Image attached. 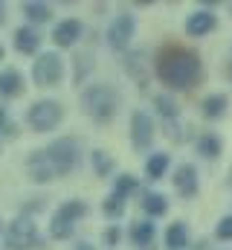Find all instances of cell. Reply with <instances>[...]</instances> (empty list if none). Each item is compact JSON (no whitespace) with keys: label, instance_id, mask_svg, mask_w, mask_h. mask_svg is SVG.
<instances>
[{"label":"cell","instance_id":"6da1fadb","mask_svg":"<svg viewBox=\"0 0 232 250\" xmlns=\"http://www.w3.org/2000/svg\"><path fill=\"white\" fill-rule=\"evenodd\" d=\"M154 73L169 90H189L197 82H203V62L194 50L169 44L157 53L154 59Z\"/></svg>","mask_w":232,"mask_h":250},{"label":"cell","instance_id":"7a4b0ae2","mask_svg":"<svg viewBox=\"0 0 232 250\" xmlns=\"http://www.w3.org/2000/svg\"><path fill=\"white\" fill-rule=\"evenodd\" d=\"M81 108L96 123H111L119 108V93L111 84H87L81 93Z\"/></svg>","mask_w":232,"mask_h":250},{"label":"cell","instance_id":"3957f363","mask_svg":"<svg viewBox=\"0 0 232 250\" xmlns=\"http://www.w3.org/2000/svg\"><path fill=\"white\" fill-rule=\"evenodd\" d=\"M44 154H47V160H50V166H53V175H56V178H67V175L78 166V160H81L78 140H73V137L53 140V143L44 148Z\"/></svg>","mask_w":232,"mask_h":250},{"label":"cell","instance_id":"277c9868","mask_svg":"<svg viewBox=\"0 0 232 250\" xmlns=\"http://www.w3.org/2000/svg\"><path fill=\"white\" fill-rule=\"evenodd\" d=\"M61 120H64V108H61V102H56V99H41V102H35V105L29 108V114H26V123L32 125L38 134L53 131Z\"/></svg>","mask_w":232,"mask_h":250},{"label":"cell","instance_id":"5b68a950","mask_svg":"<svg viewBox=\"0 0 232 250\" xmlns=\"http://www.w3.org/2000/svg\"><path fill=\"white\" fill-rule=\"evenodd\" d=\"M41 245L38 227L32 224V218H15L6 230V248L9 250H32Z\"/></svg>","mask_w":232,"mask_h":250},{"label":"cell","instance_id":"8992f818","mask_svg":"<svg viewBox=\"0 0 232 250\" xmlns=\"http://www.w3.org/2000/svg\"><path fill=\"white\" fill-rule=\"evenodd\" d=\"M64 76V62L58 53H41L32 64V79L38 87H56Z\"/></svg>","mask_w":232,"mask_h":250},{"label":"cell","instance_id":"52a82bcc","mask_svg":"<svg viewBox=\"0 0 232 250\" xmlns=\"http://www.w3.org/2000/svg\"><path fill=\"white\" fill-rule=\"evenodd\" d=\"M134 32H136V21H134V15L119 12L114 21H111L108 35H105V38H108V47H111V50H125V47L131 44Z\"/></svg>","mask_w":232,"mask_h":250},{"label":"cell","instance_id":"ba28073f","mask_svg":"<svg viewBox=\"0 0 232 250\" xmlns=\"http://www.w3.org/2000/svg\"><path fill=\"white\" fill-rule=\"evenodd\" d=\"M151 140H154V120L145 111H134L131 114V143H134V148L145 151L151 146Z\"/></svg>","mask_w":232,"mask_h":250},{"label":"cell","instance_id":"9c48e42d","mask_svg":"<svg viewBox=\"0 0 232 250\" xmlns=\"http://www.w3.org/2000/svg\"><path fill=\"white\" fill-rule=\"evenodd\" d=\"M81 35H84V23H81V21H76V18L61 21L56 29H53V41H56V47H61V50L73 47Z\"/></svg>","mask_w":232,"mask_h":250},{"label":"cell","instance_id":"30bf717a","mask_svg":"<svg viewBox=\"0 0 232 250\" xmlns=\"http://www.w3.org/2000/svg\"><path fill=\"white\" fill-rule=\"evenodd\" d=\"M215 26H218L215 15H212L209 9H200V12L189 15V21H186V35H189V38H203V35H209Z\"/></svg>","mask_w":232,"mask_h":250},{"label":"cell","instance_id":"8fae6325","mask_svg":"<svg viewBox=\"0 0 232 250\" xmlns=\"http://www.w3.org/2000/svg\"><path fill=\"white\" fill-rule=\"evenodd\" d=\"M174 189L183 198H194L197 195V169L192 163L177 166V172H174Z\"/></svg>","mask_w":232,"mask_h":250},{"label":"cell","instance_id":"7c38bea8","mask_svg":"<svg viewBox=\"0 0 232 250\" xmlns=\"http://www.w3.org/2000/svg\"><path fill=\"white\" fill-rule=\"evenodd\" d=\"M26 172H29V178H32L35 184H47V181L56 178V175H53V166H50V160H47L44 151H32V154L26 157Z\"/></svg>","mask_w":232,"mask_h":250},{"label":"cell","instance_id":"4fadbf2b","mask_svg":"<svg viewBox=\"0 0 232 250\" xmlns=\"http://www.w3.org/2000/svg\"><path fill=\"white\" fill-rule=\"evenodd\" d=\"M151 67H154V64L145 62V53H142V50H139V53H131V56L125 59V70H128V76H134L139 87H145V84H148Z\"/></svg>","mask_w":232,"mask_h":250},{"label":"cell","instance_id":"5bb4252c","mask_svg":"<svg viewBox=\"0 0 232 250\" xmlns=\"http://www.w3.org/2000/svg\"><path fill=\"white\" fill-rule=\"evenodd\" d=\"M38 47H41V35H38L32 26H20V29H15V50H18V53L32 56V53H38Z\"/></svg>","mask_w":232,"mask_h":250},{"label":"cell","instance_id":"9a60e30c","mask_svg":"<svg viewBox=\"0 0 232 250\" xmlns=\"http://www.w3.org/2000/svg\"><path fill=\"white\" fill-rule=\"evenodd\" d=\"M23 76H20V70H3L0 73V96H6V99H15V96H20L23 93Z\"/></svg>","mask_w":232,"mask_h":250},{"label":"cell","instance_id":"2e32d148","mask_svg":"<svg viewBox=\"0 0 232 250\" xmlns=\"http://www.w3.org/2000/svg\"><path fill=\"white\" fill-rule=\"evenodd\" d=\"M227 108H230V99H227L224 93H212V96H206V99L200 102V114H203L206 120H221V117L227 114Z\"/></svg>","mask_w":232,"mask_h":250},{"label":"cell","instance_id":"e0dca14e","mask_svg":"<svg viewBox=\"0 0 232 250\" xmlns=\"http://www.w3.org/2000/svg\"><path fill=\"white\" fill-rule=\"evenodd\" d=\"M154 233H157L154 221H136V224H131V242H134L136 248L154 245Z\"/></svg>","mask_w":232,"mask_h":250},{"label":"cell","instance_id":"ac0fdd59","mask_svg":"<svg viewBox=\"0 0 232 250\" xmlns=\"http://www.w3.org/2000/svg\"><path fill=\"white\" fill-rule=\"evenodd\" d=\"M186 245H189V227H186V221H174L172 227L166 230V248L183 250Z\"/></svg>","mask_w":232,"mask_h":250},{"label":"cell","instance_id":"d6986e66","mask_svg":"<svg viewBox=\"0 0 232 250\" xmlns=\"http://www.w3.org/2000/svg\"><path fill=\"white\" fill-rule=\"evenodd\" d=\"M58 218H64V221H70V224H76L78 218H84L87 215V204L84 201H78V198H73V201H67V204H61L56 209Z\"/></svg>","mask_w":232,"mask_h":250},{"label":"cell","instance_id":"ffe728a7","mask_svg":"<svg viewBox=\"0 0 232 250\" xmlns=\"http://www.w3.org/2000/svg\"><path fill=\"white\" fill-rule=\"evenodd\" d=\"M197 154L200 157H206V160H215L218 154H221V137L218 134H200L197 137Z\"/></svg>","mask_w":232,"mask_h":250},{"label":"cell","instance_id":"44dd1931","mask_svg":"<svg viewBox=\"0 0 232 250\" xmlns=\"http://www.w3.org/2000/svg\"><path fill=\"white\" fill-rule=\"evenodd\" d=\"M166 169H169V154H163V151H154V154L145 160V175H148V181H160V178L166 175Z\"/></svg>","mask_w":232,"mask_h":250},{"label":"cell","instance_id":"7402d4cb","mask_svg":"<svg viewBox=\"0 0 232 250\" xmlns=\"http://www.w3.org/2000/svg\"><path fill=\"white\" fill-rule=\"evenodd\" d=\"M142 209H145L151 218H160V215H166V212H169V198H166L163 192H151V195H145Z\"/></svg>","mask_w":232,"mask_h":250},{"label":"cell","instance_id":"603a6c76","mask_svg":"<svg viewBox=\"0 0 232 250\" xmlns=\"http://www.w3.org/2000/svg\"><path fill=\"white\" fill-rule=\"evenodd\" d=\"M90 160H93V169H96L99 178H108V175L116 169V160L108 154V151H102V148H96V151L90 154Z\"/></svg>","mask_w":232,"mask_h":250},{"label":"cell","instance_id":"cb8c5ba5","mask_svg":"<svg viewBox=\"0 0 232 250\" xmlns=\"http://www.w3.org/2000/svg\"><path fill=\"white\" fill-rule=\"evenodd\" d=\"M73 62H76L73 82H76V84H81V82H84V76L93 70V53H90V50H81V53H76V59H73Z\"/></svg>","mask_w":232,"mask_h":250},{"label":"cell","instance_id":"d4e9b609","mask_svg":"<svg viewBox=\"0 0 232 250\" xmlns=\"http://www.w3.org/2000/svg\"><path fill=\"white\" fill-rule=\"evenodd\" d=\"M23 15H26L32 23H47V21L53 18V12H50L47 3H23Z\"/></svg>","mask_w":232,"mask_h":250},{"label":"cell","instance_id":"484cf974","mask_svg":"<svg viewBox=\"0 0 232 250\" xmlns=\"http://www.w3.org/2000/svg\"><path fill=\"white\" fill-rule=\"evenodd\" d=\"M102 212L108 215V218H122V212H125V198H119V195H108L105 201H102Z\"/></svg>","mask_w":232,"mask_h":250},{"label":"cell","instance_id":"4316f807","mask_svg":"<svg viewBox=\"0 0 232 250\" xmlns=\"http://www.w3.org/2000/svg\"><path fill=\"white\" fill-rule=\"evenodd\" d=\"M73 230H76V224H70V221H64V218L53 215V224H50V236H53V239L64 242V239H70V236H73Z\"/></svg>","mask_w":232,"mask_h":250},{"label":"cell","instance_id":"83f0119b","mask_svg":"<svg viewBox=\"0 0 232 250\" xmlns=\"http://www.w3.org/2000/svg\"><path fill=\"white\" fill-rule=\"evenodd\" d=\"M134 189H136V178H134V175H119V178H116L114 195H119V198H128Z\"/></svg>","mask_w":232,"mask_h":250},{"label":"cell","instance_id":"f1b7e54d","mask_svg":"<svg viewBox=\"0 0 232 250\" xmlns=\"http://www.w3.org/2000/svg\"><path fill=\"white\" fill-rule=\"evenodd\" d=\"M154 108H157L166 120H174V117H177V105H174L169 96H154Z\"/></svg>","mask_w":232,"mask_h":250},{"label":"cell","instance_id":"f546056e","mask_svg":"<svg viewBox=\"0 0 232 250\" xmlns=\"http://www.w3.org/2000/svg\"><path fill=\"white\" fill-rule=\"evenodd\" d=\"M166 137H169V140H177V143L186 140V131H183V125H180L177 117H174V120H166Z\"/></svg>","mask_w":232,"mask_h":250},{"label":"cell","instance_id":"4dcf8cb0","mask_svg":"<svg viewBox=\"0 0 232 250\" xmlns=\"http://www.w3.org/2000/svg\"><path fill=\"white\" fill-rule=\"evenodd\" d=\"M215 236H218L221 242H230V239H232V215H224V218L218 221V227H215Z\"/></svg>","mask_w":232,"mask_h":250},{"label":"cell","instance_id":"1f68e13d","mask_svg":"<svg viewBox=\"0 0 232 250\" xmlns=\"http://www.w3.org/2000/svg\"><path fill=\"white\" fill-rule=\"evenodd\" d=\"M116 242H119V230H116V227H108V230H105V245H108V248H116Z\"/></svg>","mask_w":232,"mask_h":250},{"label":"cell","instance_id":"d6a6232c","mask_svg":"<svg viewBox=\"0 0 232 250\" xmlns=\"http://www.w3.org/2000/svg\"><path fill=\"white\" fill-rule=\"evenodd\" d=\"M3 134H9V137H18V125L6 123V125H3Z\"/></svg>","mask_w":232,"mask_h":250},{"label":"cell","instance_id":"836d02e7","mask_svg":"<svg viewBox=\"0 0 232 250\" xmlns=\"http://www.w3.org/2000/svg\"><path fill=\"white\" fill-rule=\"evenodd\" d=\"M9 123V120H6V108H0V131H3V125Z\"/></svg>","mask_w":232,"mask_h":250},{"label":"cell","instance_id":"e575fe53","mask_svg":"<svg viewBox=\"0 0 232 250\" xmlns=\"http://www.w3.org/2000/svg\"><path fill=\"white\" fill-rule=\"evenodd\" d=\"M76 250H96V248H93V245H87V242H81V245H78Z\"/></svg>","mask_w":232,"mask_h":250},{"label":"cell","instance_id":"d590c367","mask_svg":"<svg viewBox=\"0 0 232 250\" xmlns=\"http://www.w3.org/2000/svg\"><path fill=\"white\" fill-rule=\"evenodd\" d=\"M3 21H6V15H3V3H0V23H3Z\"/></svg>","mask_w":232,"mask_h":250},{"label":"cell","instance_id":"8d00e7d4","mask_svg":"<svg viewBox=\"0 0 232 250\" xmlns=\"http://www.w3.org/2000/svg\"><path fill=\"white\" fill-rule=\"evenodd\" d=\"M0 62H3V44H0Z\"/></svg>","mask_w":232,"mask_h":250},{"label":"cell","instance_id":"74e56055","mask_svg":"<svg viewBox=\"0 0 232 250\" xmlns=\"http://www.w3.org/2000/svg\"><path fill=\"white\" fill-rule=\"evenodd\" d=\"M230 187H232V169H230Z\"/></svg>","mask_w":232,"mask_h":250}]
</instances>
